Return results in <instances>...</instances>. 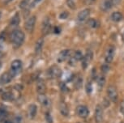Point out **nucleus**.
I'll use <instances>...</instances> for the list:
<instances>
[{
	"instance_id": "39",
	"label": "nucleus",
	"mask_w": 124,
	"mask_h": 123,
	"mask_svg": "<svg viewBox=\"0 0 124 123\" xmlns=\"http://www.w3.org/2000/svg\"><path fill=\"white\" fill-rule=\"evenodd\" d=\"M1 16H2V12L0 11V19H1Z\"/></svg>"
},
{
	"instance_id": "15",
	"label": "nucleus",
	"mask_w": 124,
	"mask_h": 123,
	"mask_svg": "<svg viewBox=\"0 0 124 123\" xmlns=\"http://www.w3.org/2000/svg\"><path fill=\"white\" fill-rule=\"evenodd\" d=\"M70 57V50H64L58 54L57 60L58 62H63Z\"/></svg>"
},
{
	"instance_id": "5",
	"label": "nucleus",
	"mask_w": 124,
	"mask_h": 123,
	"mask_svg": "<svg viewBox=\"0 0 124 123\" xmlns=\"http://www.w3.org/2000/svg\"><path fill=\"white\" fill-rule=\"evenodd\" d=\"M36 16L32 15V16H30L29 18H28V20H26L25 22V24H24V28L26 29L27 32H32L33 31L34 29V27H35V24H36Z\"/></svg>"
},
{
	"instance_id": "6",
	"label": "nucleus",
	"mask_w": 124,
	"mask_h": 123,
	"mask_svg": "<svg viewBox=\"0 0 124 123\" xmlns=\"http://www.w3.org/2000/svg\"><path fill=\"white\" fill-rule=\"evenodd\" d=\"M62 75V71L58 66H53L48 70V76L50 79H57L59 78Z\"/></svg>"
},
{
	"instance_id": "27",
	"label": "nucleus",
	"mask_w": 124,
	"mask_h": 123,
	"mask_svg": "<svg viewBox=\"0 0 124 123\" xmlns=\"http://www.w3.org/2000/svg\"><path fill=\"white\" fill-rule=\"evenodd\" d=\"M67 5L68 7L69 8L72 9V10H74L75 8H76V2H75V0H67Z\"/></svg>"
},
{
	"instance_id": "28",
	"label": "nucleus",
	"mask_w": 124,
	"mask_h": 123,
	"mask_svg": "<svg viewBox=\"0 0 124 123\" xmlns=\"http://www.w3.org/2000/svg\"><path fill=\"white\" fill-rule=\"evenodd\" d=\"M85 90H86V92L88 94H91L93 92V85H92V82H88L87 84H86V87H85Z\"/></svg>"
},
{
	"instance_id": "33",
	"label": "nucleus",
	"mask_w": 124,
	"mask_h": 123,
	"mask_svg": "<svg viewBox=\"0 0 124 123\" xmlns=\"http://www.w3.org/2000/svg\"><path fill=\"white\" fill-rule=\"evenodd\" d=\"M96 0H83V2L85 3L86 5H91L95 3Z\"/></svg>"
},
{
	"instance_id": "35",
	"label": "nucleus",
	"mask_w": 124,
	"mask_h": 123,
	"mask_svg": "<svg viewBox=\"0 0 124 123\" xmlns=\"http://www.w3.org/2000/svg\"><path fill=\"white\" fill-rule=\"evenodd\" d=\"M54 33L56 34H58V33H60V32H61V29H60V28L59 27H55L54 28Z\"/></svg>"
},
{
	"instance_id": "34",
	"label": "nucleus",
	"mask_w": 124,
	"mask_h": 123,
	"mask_svg": "<svg viewBox=\"0 0 124 123\" xmlns=\"http://www.w3.org/2000/svg\"><path fill=\"white\" fill-rule=\"evenodd\" d=\"M120 112L124 115V101L120 104Z\"/></svg>"
},
{
	"instance_id": "29",
	"label": "nucleus",
	"mask_w": 124,
	"mask_h": 123,
	"mask_svg": "<svg viewBox=\"0 0 124 123\" xmlns=\"http://www.w3.org/2000/svg\"><path fill=\"white\" fill-rule=\"evenodd\" d=\"M82 83H83V79L80 77H78L76 80V83H75V86L76 87V88H79V87L82 86Z\"/></svg>"
},
{
	"instance_id": "8",
	"label": "nucleus",
	"mask_w": 124,
	"mask_h": 123,
	"mask_svg": "<svg viewBox=\"0 0 124 123\" xmlns=\"http://www.w3.org/2000/svg\"><path fill=\"white\" fill-rule=\"evenodd\" d=\"M36 89L38 95L45 94L46 92V85L45 81L41 80V79H38L37 80V83H36Z\"/></svg>"
},
{
	"instance_id": "2",
	"label": "nucleus",
	"mask_w": 124,
	"mask_h": 123,
	"mask_svg": "<svg viewBox=\"0 0 124 123\" xmlns=\"http://www.w3.org/2000/svg\"><path fill=\"white\" fill-rule=\"evenodd\" d=\"M22 69V62L20 60H14V61L11 62V70H10V73L11 75L15 77L18 75L19 73L20 72Z\"/></svg>"
},
{
	"instance_id": "26",
	"label": "nucleus",
	"mask_w": 124,
	"mask_h": 123,
	"mask_svg": "<svg viewBox=\"0 0 124 123\" xmlns=\"http://www.w3.org/2000/svg\"><path fill=\"white\" fill-rule=\"evenodd\" d=\"M88 24L89 25L91 28H93V29H94V28H97V27L98 23H97V20H94V19H90V20H88Z\"/></svg>"
},
{
	"instance_id": "1",
	"label": "nucleus",
	"mask_w": 124,
	"mask_h": 123,
	"mask_svg": "<svg viewBox=\"0 0 124 123\" xmlns=\"http://www.w3.org/2000/svg\"><path fill=\"white\" fill-rule=\"evenodd\" d=\"M11 42L12 44L13 47L15 49H18L22 45L24 41V33L20 29H15L11 34Z\"/></svg>"
},
{
	"instance_id": "32",
	"label": "nucleus",
	"mask_w": 124,
	"mask_h": 123,
	"mask_svg": "<svg viewBox=\"0 0 124 123\" xmlns=\"http://www.w3.org/2000/svg\"><path fill=\"white\" fill-rule=\"evenodd\" d=\"M46 121H47L49 123H52V117H51V116H50V113H47L46 114Z\"/></svg>"
},
{
	"instance_id": "10",
	"label": "nucleus",
	"mask_w": 124,
	"mask_h": 123,
	"mask_svg": "<svg viewBox=\"0 0 124 123\" xmlns=\"http://www.w3.org/2000/svg\"><path fill=\"white\" fill-rule=\"evenodd\" d=\"M83 57H84V55L80 52V51H79V50L76 51V52L74 53V54L72 55V56L70 58V59H69L70 65L74 66V65L76 64L77 62H79V61H80V60L83 59Z\"/></svg>"
},
{
	"instance_id": "3",
	"label": "nucleus",
	"mask_w": 124,
	"mask_h": 123,
	"mask_svg": "<svg viewBox=\"0 0 124 123\" xmlns=\"http://www.w3.org/2000/svg\"><path fill=\"white\" fill-rule=\"evenodd\" d=\"M107 95H108L109 101L112 102H117L118 98V94L115 86L114 85L109 86L108 88H107Z\"/></svg>"
},
{
	"instance_id": "31",
	"label": "nucleus",
	"mask_w": 124,
	"mask_h": 123,
	"mask_svg": "<svg viewBox=\"0 0 124 123\" xmlns=\"http://www.w3.org/2000/svg\"><path fill=\"white\" fill-rule=\"evenodd\" d=\"M67 16H68V13L66 12V11H64V12H62V13H61V14H60L59 18H60V19L64 20V19H67Z\"/></svg>"
},
{
	"instance_id": "12",
	"label": "nucleus",
	"mask_w": 124,
	"mask_h": 123,
	"mask_svg": "<svg viewBox=\"0 0 124 123\" xmlns=\"http://www.w3.org/2000/svg\"><path fill=\"white\" fill-rule=\"evenodd\" d=\"M113 0H102L100 4V8L102 11H107L113 7Z\"/></svg>"
},
{
	"instance_id": "13",
	"label": "nucleus",
	"mask_w": 124,
	"mask_h": 123,
	"mask_svg": "<svg viewBox=\"0 0 124 123\" xmlns=\"http://www.w3.org/2000/svg\"><path fill=\"white\" fill-rule=\"evenodd\" d=\"M38 101L44 108H49L50 106V101L45 94L38 95Z\"/></svg>"
},
{
	"instance_id": "19",
	"label": "nucleus",
	"mask_w": 124,
	"mask_h": 123,
	"mask_svg": "<svg viewBox=\"0 0 124 123\" xmlns=\"http://www.w3.org/2000/svg\"><path fill=\"white\" fill-rule=\"evenodd\" d=\"M43 45H44L43 38H40L36 42V45H35V52H36V54L41 53V51L43 48Z\"/></svg>"
},
{
	"instance_id": "24",
	"label": "nucleus",
	"mask_w": 124,
	"mask_h": 123,
	"mask_svg": "<svg viewBox=\"0 0 124 123\" xmlns=\"http://www.w3.org/2000/svg\"><path fill=\"white\" fill-rule=\"evenodd\" d=\"M3 98L5 100V101H9L13 100L14 96H13V94L11 93V92H5V93L3 94Z\"/></svg>"
},
{
	"instance_id": "40",
	"label": "nucleus",
	"mask_w": 124,
	"mask_h": 123,
	"mask_svg": "<svg viewBox=\"0 0 124 123\" xmlns=\"http://www.w3.org/2000/svg\"><path fill=\"white\" fill-rule=\"evenodd\" d=\"M78 123H79V122H78Z\"/></svg>"
},
{
	"instance_id": "11",
	"label": "nucleus",
	"mask_w": 124,
	"mask_h": 123,
	"mask_svg": "<svg viewBox=\"0 0 124 123\" xmlns=\"http://www.w3.org/2000/svg\"><path fill=\"white\" fill-rule=\"evenodd\" d=\"M94 117H95V121L97 123L102 122V121H103V109L101 107V105H100V104H97V107L95 109Z\"/></svg>"
},
{
	"instance_id": "37",
	"label": "nucleus",
	"mask_w": 124,
	"mask_h": 123,
	"mask_svg": "<svg viewBox=\"0 0 124 123\" xmlns=\"http://www.w3.org/2000/svg\"><path fill=\"white\" fill-rule=\"evenodd\" d=\"M3 123H13V122H11V121H8V120H6L5 122H4Z\"/></svg>"
},
{
	"instance_id": "14",
	"label": "nucleus",
	"mask_w": 124,
	"mask_h": 123,
	"mask_svg": "<svg viewBox=\"0 0 124 123\" xmlns=\"http://www.w3.org/2000/svg\"><path fill=\"white\" fill-rule=\"evenodd\" d=\"M90 15V10L88 8L84 9L83 11H79L78 15H77V20L79 22H83L85 21V20H87V18Z\"/></svg>"
},
{
	"instance_id": "30",
	"label": "nucleus",
	"mask_w": 124,
	"mask_h": 123,
	"mask_svg": "<svg viewBox=\"0 0 124 123\" xmlns=\"http://www.w3.org/2000/svg\"><path fill=\"white\" fill-rule=\"evenodd\" d=\"M109 71V66L108 64H104L101 66V71L103 72V74H106L108 73Z\"/></svg>"
},
{
	"instance_id": "18",
	"label": "nucleus",
	"mask_w": 124,
	"mask_h": 123,
	"mask_svg": "<svg viewBox=\"0 0 124 123\" xmlns=\"http://www.w3.org/2000/svg\"><path fill=\"white\" fill-rule=\"evenodd\" d=\"M37 108L35 104L29 105V109H28V116H29V118H31V119L34 118L37 114Z\"/></svg>"
},
{
	"instance_id": "23",
	"label": "nucleus",
	"mask_w": 124,
	"mask_h": 123,
	"mask_svg": "<svg viewBox=\"0 0 124 123\" xmlns=\"http://www.w3.org/2000/svg\"><path fill=\"white\" fill-rule=\"evenodd\" d=\"M60 112H61V113H62V115H64V116H67V114H68V109H67V105L64 103L61 104Z\"/></svg>"
},
{
	"instance_id": "4",
	"label": "nucleus",
	"mask_w": 124,
	"mask_h": 123,
	"mask_svg": "<svg viewBox=\"0 0 124 123\" xmlns=\"http://www.w3.org/2000/svg\"><path fill=\"white\" fill-rule=\"evenodd\" d=\"M114 54H115V47H114V45H109L107 47V50L106 51V55H105V60H106V62L107 64L112 62Z\"/></svg>"
},
{
	"instance_id": "36",
	"label": "nucleus",
	"mask_w": 124,
	"mask_h": 123,
	"mask_svg": "<svg viewBox=\"0 0 124 123\" xmlns=\"http://www.w3.org/2000/svg\"><path fill=\"white\" fill-rule=\"evenodd\" d=\"M21 122V118L20 117H15V123H20Z\"/></svg>"
},
{
	"instance_id": "7",
	"label": "nucleus",
	"mask_w": 124,
	"mask_h": 123,
	"mask_svg": "<svg viewBox=\"0 0 124 123\" xmlns=\"http://www.w3.org/2000/svg\"><path fill=\"white\" fill-rule=\"evenodd\" d=\"M76 113L79 117L86 118L89 114V109L85 105H79L76 108Z\"/></svg>"
},
{
	"instance_id": "9",
	"label": "nucleus",
	"mask_w": 124,
	"mask_h": 123,
	"mask_svg": "<svg viewBox=\"0 0 124 123\" xmlns=\"http://www.w3.org/2000/svg\"><path fill=\"white\" fill-rule=\"evenodd\" d=\"M93 52L91 50H88L86 52V54L84 55L83 59H82V66L84 69H86L88 67V66L89 65L90 62L93 59Z\"/></svg>"
},
{
	"instance_id": "25",
	"label": "nucleus",
	"mask_w": 124,
	"mask_h": 123,
	"mask_svg": "<svg viewBox=\"0 0 124 123\" xmlns=\"http://www.w3.org/2000/svg\"><path fill=\"white\" fill-rule=\"evenodd\" d=\"M29 3H30V0H22L20 3V7L23 9V10H25L28 7V6L29 5Z\"/></svg>"
},
{
	"instance_id": "38",
	"label": "nucleus",
	"mask_w": 124,
	"mask_h": 123,
	"mask_svg": "<svg viewBox=\"0 0 124 123\" xmlns=\"http://www.w3.org/2000/svg\"><path fill=\"white\" fill-rule=\"evenodd\" d=\"M5 1H6V3H9V2L12 1V0H5Z\"/></svg>"
},
{
	"instance_id": "17",
	"label": "nucleus",
	"mask_w": 124,
	"mask_h": 123,
	"mask_svg": "<svg viewBox=\"0 0 124 123\" xmlns=\"http://www.w3.org/2000/svg\"><path fill=\"white\" fill-rule=\"evenodd\" d=\"M12 78H13V76L11 75L10 72L4 73L1 75V77H0V83H1V84H7V83L11 82Z\"/></svg>"
},
{
	"instance_id": "20",
	"label": "nucleus",
	"mask_w": 124,
	"mask_h": 123,
	"mask_svg": "<svg viewBox=\"0 0 124 123\" xmlns=\"http://www.w3.org/2000/svg\"><path fill=\"white\" fill-rule=\"evenodd\" d=\"M20 22V15H19V13H16L15 15L12 16V18L11 19V24L12 25V26H17L19 25Z\"/></svg>"
},
{
	"instance_id": "21",
	"label": "nucleus",
	"mask_w": 124,
	"mask_h": 123,
	"mask_svg": "<svg viewBox=\"0 0 124 123\" xmlns=\"http://www.w3.org/2000/svg\"><path fill=\"white\" fill-rule=\"evenodd\" d=\"M123 19V15L118 12V11H115V12L112 13L111 15V20L114 22H119L120 20Z\"/></svg>"
},
{
	"instance_id": "16",
	"label": "nucleus",
	"mask_w": 124,
	"mask_h": 123,
	"mask_svg": "<svg viewBox=\"0 0 124 123\" xmlns=\"http://www.w3.org/2000/svg\"><path fill=\"white\" fill-rule=\"evenodd\" d=\"M42 33L44 35H47L50 32L51 30V24L50 22V20L48 18H46L45 20L42 23Z\"/></svg>"
},
{
	"instance_id": "22",
	"label": "nucleus",
	"mask_w": 124,
	"mask_h": 123,
	"mask_svg": "<svg viewBox=\"0 0 124 123\" xmlns=\"http://www.w3.org/2000/svg\"><path fill=\"white\" fill-rule=\"evenodd\" d=\"M105 83H106V78H105L104 75H101L97 81V84H98V87H99L100 89L104 87Z\"/></svg>"
}]
</instances>
